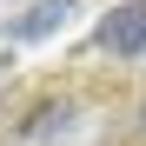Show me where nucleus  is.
Masks as SVG:
<instances>
[{
  "instance_id": "7ed1b4c3",
  "label": "nucleus",
  "mask_w": 146,
  "mask_h": 146,
  "mask_svg": "<svg viewBox=\"0 0 146 146\" xmlns=\"http://www.w3.org/2000/svg\"><path fill=\"white\" fill-rule=\"evenodd\" d=\"M66 119H73V106H66V100H60V106H33V119L20 126V139H40V133H53V126L66 133Z\"/></svg>"
},
{
  "instance_id": "f257e3e1",
  "label": "nucleus",
  "mask_w": 146,
  "mask_h": 146,
  "mask_svg": "<svg viewBox=\"0 0 146 146\" xmlns=\"http://www.w3.org/2000/svg\"><path fill=\"white\" fill-rule=\"evenodd\" d=\"M106 46V53H146V0H126V7H113L100 20V33H93Z\"/></svg>"
},
{
  "instance_id": "f03ea898",
  "label": "nucleus",
  "mask_w": 146,
  "mask_h": 146,
  "mask_svg": "<svg viewBox=\"0 0 146 146\" xmlns=\"http://www.w3.org/2000/svg\"><path fill=\"white\" fill-rule=\"evenodd\" d=\"M66 7H73V0H33V7L7 27V40H40V33H53L60 20H66Z\"/></svg>"
}]
</instances>
